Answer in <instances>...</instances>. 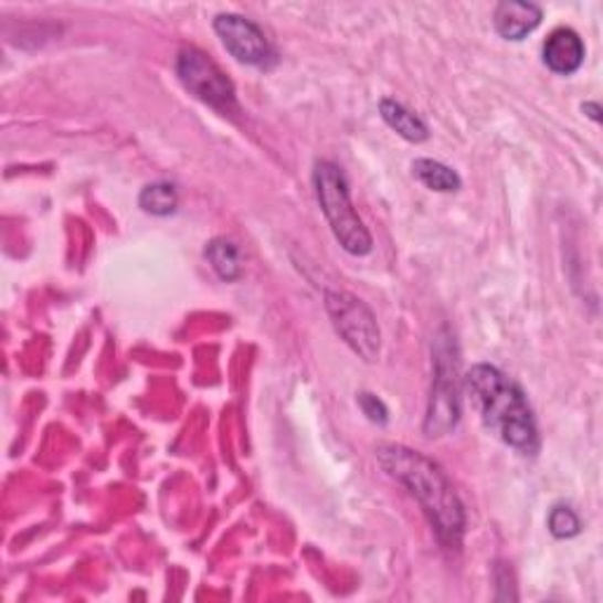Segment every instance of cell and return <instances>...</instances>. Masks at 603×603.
Returning <instances> with one entry per match:
<instances>
[{"mask_svg":"<svg viewBox=\"0 0 603 603\" xmlns=\"http://www.w3.org/2000/svg\"><path fill=\"white\" fill-rule=\"evenodd\" d=\"M375 455L382 469L413 493L441 542L451 547L459 544L465 533V507L459 503L446 472L430 457L408 446H399V443L380 446Z\"/></svg>","mask_w":603,"mask_h":603,"instance_id":"obj_1","label":"cell"},{"mask_svg":"<svg viewBox=\"0 0 603 603\" xmlns=\"http://www.w3.org/2000/svg\"><path fill=\"white\" fill-rule=\"evenodd\" d=\"M465 382L490 432L521 453H533L538 448L536 417L517 382L488 363L474 366Z\"/></svg>","mask_w":603,"mask_h":603,"instance_id":"obj_2","label":"cell"},{"mask_svg":"<svg viewBox=\"0 0 603 603\" xmlns=\"http://www.w3.org/2000/svg\"><path fill=\"white\" fill-rule=\"evenodd\" d=\"M314 189L335 239L340 241L349 255H368L372 251V239L351 205L345 172L335 163L318 161L314 168Z\"/></svg>","mask_w":603,"mask_h":603,"instance_id":"obj_3","label":"cell"},{"mask_svg":"<svg viewBox=\"0 0 603 603\" xmlns=\"http://www.w3.org/2000/svg\"><path fill=\"white\" fill-rule=\"evenodd\" d=\"M326 309L332 318L342 340L359 353L363 361H375L380 357V328L375 316L359 297L342 290L326 293Z\"/></svg>","mask_w":603,"mask_h":603,"instance_id":"obj_4","label":"cell"},{"mask_svg":"<svg viewBox=\"0 0 603 603\" xmlns=\"http://www.w3.org/2000/svg\"><path fill=\"white\" fill-rule=\"evenodd\" d=\"M177 76H180L187 91L210 104L212 109L232 112L236 109L234 83L226 78L224 71L212 62L205 52L197 47H184L177 55Z\"/></svg>","mask_w":603,"mask_h":603,"instance_id":"obj_5","label":"cell"},{"mask_svg":"<svg viewBox=\"0 0 603 603\" xmlns=\"http://www.w3.org/2000/svg\"><path fill=\"white\" fill-rule=\"evenodd\" d=\"M434 387L430 399L427 420H424V434L443 436L448 434L459 420V384H457V361L451 359V345L438 347L436 351Z\"/></svg>","mask_w":603,"mask_h":603,"instance_id":"obj_6","label":"cell"},{"mask_svg":"<svg viewBox=\"0 0 603 603\" xmlns=\"http://www.w3.org/2000/svg\"><path fill=\"white\" fill-rule=\"evenodd\" d=\"M215 33L222 45L232 52L241 64L267 66L274 60V50L262 29L241 14H220L215 20Z\"/></svg>","mask_w":603,"mask_h":603,"instance_id":"obj_7","label":"cell"},{"mask_svg":"<svg viewBox=\"0 0 603 603\" xmlns=\"http://www.w3.org/2000/svg\"><path fill=\"white\" fill-rule=\"evenodd\" d=\"M542 57L554 74L571 76L584 62V43L573 29H557L544 41Z\"/></svg>","mask_w":603,"mask_h":603,"instance_id":"obj_8","label":"cell"},{"mask_svg":"<svg viewBox=\"0 0 603 603\" xmlns=\"http://www.w3.org/2000/svg\"><path fill=\"white\" fill-rule=\"evenodd\" d=\"M542 22V10L536 3H521V0H505L495 8V29L507 41H523L530 31H536Z\"/></svg>","mask_w":603,"mask_h":603,"instance_id":"obj_9","label":"cell"},{"mask_svg":"<svg viewBox=\"0 0 603 603\" xmlns=\"http://www.w3.org/2000/svg\"><path fill=\"white\" fill-rule=\"evenodd\" d=\"M380 114H382L387 126L392 128L394 133H399L403 139L415 141V145H420V141H427L430 130H427V126H424V120L420 116H415L413 112H408L403 104H399L394 99H382Z\"/></svg>","mask_w":603,"mask_h":603,"instance_id":"obj_10","label":"cell"},{"mask_svg":"<svg viewBox=\"0 0 603 603\" xmlns=\"http://www.w3.org/2000/svg\"><path fill=\"white\" fill-rule=\"evenodd\" d=\"M413 172L417 180L432 191L451 193V191H459V187H463V180H459V174L453 168L432 161V158H417V161L413 163Z\"/></svg>","mask_w":603,"mask_h":603,"instance_id":"obj_11","label":"cell"},{"mask_svg":"<svg viewBox=\"0 0 603 603\" xmlns=\"http://www.w3.org/2000/svg\"><path fill=\"white\" fill-rule=\"evenodd\" d=\"M205 257L212 264V269L218 272V276L222 281H236L243 274V264H241V255L239 247L226 241V239H215L210 241L205 247Z\"/></svg>","mask_w":603,"mask_h":603,"instance_id":"obj_12","label":"cell"},{"mask_svg":"<svg viewBox=\"0 0 603 603\" xmlns=\"http://www.w3.org/2000/svg\"><path fill=\"white\" fill-rule=\"evenodd\" d=\"M139 205L145 212H151L156 218L172 215L177 210V189L168 182H156L145 187L139 193Z\"/></svg>","mask_w":603,"mask_h":603,"instance_id":"obj_13","label":"cell"},{"mask_svg":"<svg viewBox=\"0 0 603 603\" xmlns=\"http://www.w3.org/2000/svg\"><path fill=\"white\" fill-rule=\"evenodd\" d=\"M549 530H552V536L559 540L575 538L580 533L578 514L571 507L557 505L552 511H549Z\"/></svg>","mask_w":603,"mask_h":603,"instance_id":"obj_14","label":"cell"},{"mask_svg":"<svg viewBox=\"0 0 603 603\" xmlns=\"http://www.w3.org/2000/svg\"><path fill=\"white\" fill-rule=\"evenodd\" d=\"M359 403H361V411L368 415L370 422L387 424L389 411H387V405L378 396H372V394L363 392V394H359Z\"/></svg>","mask_w":603,"mask_h":603,"instance_id":"obj_15","label":"cell"},{"mask_svg":"<svg viewBox=\"0 0 603 603\" xmlns=\"http://www.w3.org/2000/svg\"><path fill=\"white\" fill-rule=\"evenodd\" d=\"M582 112H588V116L592 118V120H601V106L599 104H592V102H588V104H584L582 106Z\"/></svg>","mask_w":603,"mask_h":603,"instance_id":"obj_16","label":"cell"}]
</instances>
